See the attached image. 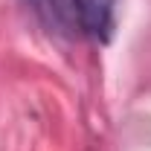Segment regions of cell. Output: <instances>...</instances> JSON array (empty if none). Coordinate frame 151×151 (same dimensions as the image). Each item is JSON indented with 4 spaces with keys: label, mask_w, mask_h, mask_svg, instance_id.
I'll list each match as a JSON object with an SVG mask.
<instances>
[{
    "label": "cell",
    "mask_w": 151,
    "mask_h": 151,
    "mask_svg": "<svg viewBox=\"0 0 151 151\" xmlns=\"http://www.w3.org/2000/svg\"><path fill=\"white\" fill-rule=\"evenodd\" d=\"M119 6L122 0H73L76 23L87 38L108 44L119 23Z\"/></svg>",
    "instance_id": "6da1fadb"
},
{
    "label": "cell",
    "mask_w": 151,
    "mask_h": 151,
    "mask_svg": "<svg viewBox=\"0 0 151 151\" xmlns=\"http://www.w3.org/2000/svg\"><path fill=\"white\" fill-rule=\"evenodd\" d=\"M23 3L55 35H73V29L78 26L76 12H73V0H23Z\"/></svg>",
    "instance_id": "7a4b0ae2"
}]
</instances>
